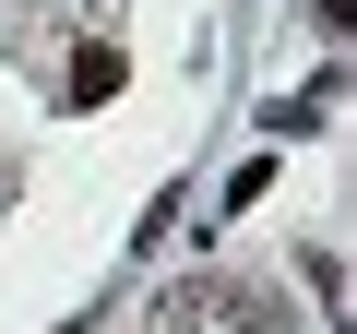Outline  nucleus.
Masks as SVG:
<instances>
[{"label": "nucleus", "mask_w": 357, "mask_h": 334, "mask_svg": "<svg viewBox=\"0 0 357 334\" xmlns=\"http://www.w3.org/2000/svg\"><path fill=\"white\" fill-rule=\"evenodd\" d=\"M119 84H131V60H119V48H84V60H72V84H60V96H72V108H107V96H119Z\"/></svg>", "instance_id": "obj_1"}]
</instances>
